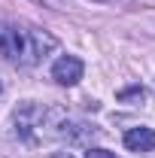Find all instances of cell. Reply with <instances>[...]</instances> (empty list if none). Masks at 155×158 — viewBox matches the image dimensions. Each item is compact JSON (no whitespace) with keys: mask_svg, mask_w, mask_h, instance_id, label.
I'll return each instance as SVG.
<instances>
[{"mask_svg":"<svg viewBox=\"0 0 155 158\" xmlns=\"http://www.w3.org/2000/svg\"><path fill=\"white\" fill-rule=\"evenodd\" d=\"M52 49H55V37H49L46 31H24V27L0 21V55H6L9 61L31 67L43 61Z\"/></svg>","mask_w":155,"mask_h":158,"instance_id":"6da1fadb","label":"cell"},{"mask_svg":"<svg viewBox=\"0 0 155 158\" xmlns=\"http://www.w3.org/2000/svg\"><path fill=\"white\" fill-rule=\"evenodd\" d=\"M49 158H73V152H52Z\"/></svg>","mask_w":155,"mask_h":158,"instance_id":"52a82bcc","label":"cell"},{"mask_svg":"<svg viewBox=\"0 0 155 158\" xmlns=\"http://www.w3.org/2000/svg\"><path fill=\"white\" fill-rule=\"evenodd\" d=\"M85 73V64L76 58V55H61L55 64H52V79L58 85H76Z\"/></svg>","mask_w":155,"mask_h":158,"instance_id":"3957f363","label":"cell"},{"mask_svg":"<svg viewBox=\"0 0 155 158\" xmlns=\"http://www.w3.org/2000/svg\"><path fill=\"white\" fill-rule=\"evenodd\" d=\"M85 158H119V155L107 152V149H88V152H85Z\"/></svg>","mask_w":155,"mask_h":158,"instance_id":"8992f818","label":"cell"},{"mask_svg":"<svg viewBox=\"0 0 155 158\" xmlns=\"http://www.w3.org/2000/svg\"><path fill=\"white\" fill-rule=\"evenodd\" d=\"M0 91H3V82H0Z\"/></svg>","mask_w":155,"mask_h":158,"instance_id":"ba28073f","label":"cell"},{"mask_svg":"<svg viewBox=\"0 0 155 158\" xmlns=\"http://www.w3.org/2000/svg\"><path fill=\"white\" fill-rule=\"evenodd\" d=\"M125 146L131 152H152L155 149V131L152 128H128L125 131Z\"/></svg>","mask_w":155,"mask_h":158,"instance_id":"277c9868","label":"cell"},{"mask_svg":"<svg viewBox=\"0 0 155 158\" xmlns=\"http://www.w3.org/2000/svg\"><path fill=\"white\" fill-rule=\"evenodd\" d=\"M119 100L128 103V106H140V103H146V91H143V85H134V88L119 91Z\"/></svg>","mask_w":155,"mask_h":158,"instance_id":"5b68a950","label":"cell"},{"mask_svg":"<svg viewBox=\"0 0 155 158\" xmlns=\"http://www.w3.org/2000/svg\"><path fill=\"white\" fill-rule=\"evenodd\" d=\"M43 122H46V106H40L34 100H24L15 106V131L24 140L43 137Z\"/></svg>","mask_w":155,"mask_h":158,"instance_id":"7a4b0ae2","label":"cell"}]
</instances>
